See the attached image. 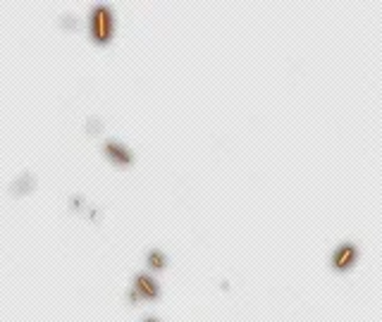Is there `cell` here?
<instances>
[{
    "label": "cell",
    "instance_id": "obj_3",
    "mask_svg": "<svg viewBox=\"0 0 382 322\" xmlns=\"http://www.w3.org/2000/svg\"><path fill=\"white\" fill-rule=\"evenodd\" d=\"M356 258H358V250H356V246L346 244V246H342V248L332 255V265H334L337 270H346V268H351V265L356 263Z\"/></svg>",
    "mask_w": 382,
    "mask_h": 322
},
{
    "label": "cell",
    "instance_id": "obj_6",
    "mask_svg": "<svg viewBox=\"0 0 382 322\" xmlns=\"http://www.w3.org/2000/svg\"><path fill=\"white\" fill-rule=\"evenodd\" d=\"M144 322H158V320H155V318H146Z\"/></svg>",
    "mask_w": 382,
    "mask_h": 322
},
{
    "label": "cell",
    "instance_id": "obj_5",
    "mask_svg": "<svg viewBox=\"0 0 382 322\" xmlns=\"http://www.w3.org/2000/svg\"><path fill=\"white\" fill-rule=\"evenodd\" d=\"M148 268H153V270L165 268V255L160 250H151V253H148Z\"/></svg>",
    "mask_w": 382,
    "mask_h": 322
},
{
    "label": "cell",
    "instance_id": "obj_2",
    "mask_svg": "<svg viewBox=\"0 0 382 322\" xmlns=\"http://www.w3.org/2000/svg\"><path fill=\"white\" fill-rule=\"evenodd\" d=\"M160 289H158V282L151 277V274H139L136 277V284H134V298H144V301H153L158 298Z\"/></svg>",
    "mask_w": 382,
    "mask_h": 322
},
{
    "label": "cell",
    "instance_id": "obj_4",
    "mask_svg": "<svg viewBox=\"0 0 382 322\" xmlns=\"http://www.w3.org/2000/svg\"><path fill=\"white\" fill-rule=\"evenodd\" d=\"M105 150H108L110 158L115 160V165H129V162H131V153H129L127 148L122 146V143L110 141L108 146H105Z\"/></svg>",
    "mask_w": 382,
    "mask_h": 322
},
{
    "label": "cell",
    "instance_id": "obj_1",
    "mask_svg": "<svg viewBox=\"0 0 382 322\" xmlns=\"http://www.w3.org/2000/svg\"><path fill=\"white\" fill-rule=\"evenodd\" d=\"M112 29H115V17L110 12V7L105 5H98L93 10L91 15V31H93V38L101 41V43H108L110 36H112Z\"/></svg>",
    "mask_w": 382,
    "mask_h": 322
}]
</instances>
